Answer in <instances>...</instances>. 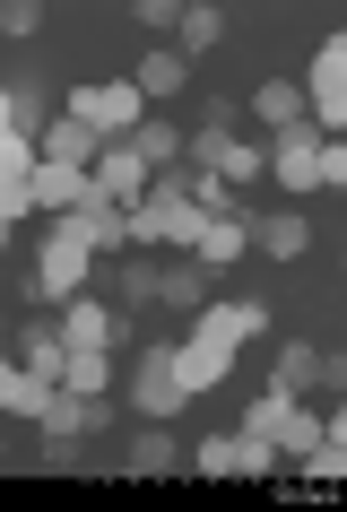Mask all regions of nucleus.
Returning a JSON list of instances; mask_svg holds the SVG:
<instances>
[{
	"mask_svg": "<svg viewBox=\"0 0 347 512\" xmlns=\"http://www.w3.org/2000/svg\"><path fill=\"white\" fill-rule=\"evenodd\" d=\"M252 113H261L269 131H287V122H313V113H304V87H295V79H269L261 96H252Z\"/></svg>",
	"mask_w": 347,
	"mask_h": 512,
	"instance_id": "obj_18",
	"label": "nucleus"
},
{
	"mask_svg": "<svg viewBox=\"0 0 347 512\" xmlns=\"http://www.w3.org/2000/svg\"><path fill=\"white\" fill-rule=\"evenodd\" d=\"M61 356H70V348H61V330H27V339H18V365H27L35 382H61Z\"/></svg>",
	"mask_w": 347,
	"mask_h": 512,
	"instance_id": "obj_23",
	"label": "nucleus"
},
{
	"mask_svg": "<svg viewBox=\"0 0 347 512\" xmlns=\"http://www.w3.org/2000/svg\"><path fill=\"white\" fill-rule=\"evenodd\" d=\"M27 200H35V209H53V217H70V209L87 200V174H79V165H44V157H35Z\"/></svg>",
	"mask_w": 347,
	"mask_h": 512,
	"instance_id": "obj_12",
	"label": "nucleus"
},
{
	"mask_svg": "<svg viewBox=\"0 0 347 512\" xmlns=\"http://www.w3.org/2000/svg\"><path fill=\"white\" fill-rule=\"evenodd\" d=\"M269 382H287L295 400H304V391H330V382H339V356H321L313 339H287V348H278V374Z\"/></svg>",
	"mask_w": 347,
	"mask_h": 512,
	"instance_id": "obj_10",
	"label": "nucleus"
},
{
	"mask_svg": "<svg viewBox=\"0 0 347 512\" xmlns=\"http://www.w3.org/2000/svg\"><path fill=\"white\" fill-rule=\"evenodd\" d=\"M321 434H330V417H313V408H278V426H269V443H278V452H313Z\"/></svg>",
	"mask_w": 347,
	"mask_h": 512,
	"instance_id": "obj_20",
	"label": "nucleus"
},
{
	"mask_svg": "<svg viewBox=\"0 0 347 512\" xmlns=\"http://www.w3.org/2000/svg\"><path fill=\"white\" fill-rule=\"evenodd\" d=\"M191 157H200V174H217L226 191H235V183H261V148H252V139H235L217 113H209V131L191 139Z\"/></svg>",
	"mask_w": 347,
	"mask_h": 512,
	"instance_id": "obj_3",
	"label": "nucleus"
},
{
	"mask_svg": "<svg viewBox=\"0 0 347 512\" xmlns=\"http://www.w3.org/2000/svg\"><path fill=\"white\" fill-rule=\"evenodd\" d=\"M243 243H252V217H243V209H226V217H209V226H200L191 261H200V270H226V261H235Z\"/></svg>",
	"mask_w": 347,
	"mask_h": 512,
	"instance_id": "obj_13",
	"label": "nucleus"
},
{
	"mask_svg": "<svg viewBox=\"0 0 347 512\" xmlns=\"http://www.w3.org/2000/svg\"><path fill=\"white\" fill-rule=\"evenodd\" d=\"M122 339V313L96 296H70V322H61V348H113Z\"/></svg>",
	"mask_w": 347,
	"mask_h": 512,
	"instance_id": "obj_11",
	"label": "nucleus"
},
{
	"mask_svg": "<svg viewBox=\"0 0 347 512\" xmlns=\"http://www.w3.org/2000/svg\"><path fill=\"white\" fill-rule=\"evenodd\" d=\"M35 426H44V443H70V434H87V400H79V391H53Z\"/></svg>",
	"mask_w": 347,
	"mask_h": 512,
	"instance_id": "obj_22",
	"label": "nucleus"
},
{
	"mask_svg": "<svg viewBox=\"0 0 347 512\" xmlns=\"http://www.w3.org/2000/svg\"><path fill=\"white\" fill-rule=\"evenodd\" d=\"M87 183L105 191L113 209H131V200H139L148 183H157V174H148V157H139L131 139H122V148H96V165H87Z\"/></svg>",
	"mask_w": 347,
	"mask_h": 512,
	"instance_id": "obj_8",
	"label": "nucleus"
},
{
	"mask_svg": "<svg viewBox=\"0 0 347 512\" xmlns=\"http://www.w3.org/2000/svg\"><path fill=\"white\" fill-rule=\"evenodd\" d=\"M200 322H209L217 339H235V348H243V339H261V330H269V313H261V304H252V296H235V304H209Z\"/></svg>",
	"mask_w": 347,
	"mask_h": 512,
	"instance_id": "obj_17",
	"label": "nucleus"
},
{
	"mask_svg": "<svg viewBox=\"0 0 347 512\" xmlns=\"http://www.w3.org/2000/svg\"><path fill=\"white\" fill-rule=\"evenodd\" d=\"M191 391L174 382V348H139V374H131V408L148 417V426H165L174 408H183Z\"/></svg>",
	"mask_w": 347,
	"mask_h": 512,
	"instance_id": "obj_5",
	"label": "nucleus"
},
{
	"mask_svg": "<svg viewBox=\"0 0 347 512\" xmlns=\"http://www.w3.org/2000/svg\"><path fill=\"white\" fill-rule=\"evenodd\" d=\"M131 148L148 157V174H157V165H174V157H183L191 139H183V131H165V122H139V139H131Z\"/></svg>",
	"mask_w": 347,
	"mask_h": 512,
	"instance_id": "obj_24",
	"label": "nucleus"
},
{
	"mask_svg": "<svg viewBox=\"0 0 347 512\" xmlns=\"http://www.w3.org/2000/svg\"><path fill=\"white\" fill-rule=\"evenodd\" d=\"M339 122H347V35H330L313 53V131L330 139Z\"/></svg>",
	"mask_w": 347,
	"mask_h": 512,
	"instance_id": "obj_7",
	"label": "nucleus"
},
{
	"mask_svg": "<svg viewBox=\"0 0 347 512\" xmlns=\"http://www.w3.org/2000/svg\"><path fill=\"white\" fill-rule=\"evenodd\" d=\"M53 382H35L27 365H0V417H44Z\"/></svg>",
	"mask_w": 347,
	"mask_h": 512,
	"instance_id": "obj_16",
	"label": "nucleus"
},
{
	"mask_svg": "<svg viewBox=\"0 0 347 512\" xmlns=\"http://www.w3.org/2000/svg\"><path fill=\"white\" fill-rule=\"evenodd\" d=\"M157 296H165V304H200V270H174V278H157Z\"/></svg>",
	"mask_w": 347,
	"mask_h": 512,
	"instance_id": "obj_29",
	"label": "nucleus"
},
{
	"mask_svg": "<svg viewBox=\"0 0 347 512\" xmlns=\"http://www.w3.org/2000/svg\"><path fill=\"white\" fill-rule=\"evenodd\" d=\"M87 270H96V252H87L70 226H53V243L35 252V296H79L87 287Z\"/></svg>",
	"mask_w": 347,
	"mask_h": 512,
	"instance_id": "obj_6",
	"label": "nucleus"
},
{
	"mask_svg": "<svg viewBox=\"0 0 347 512\" xmlns=\"http://www.w3.org/2000/svg\"><path fill=\"white\" fill-rule=\"evenodd\" d=\"M0 131H18V96L9 87H0Z\"/></svg>",
	"mask_w": 347,
	"mask_h": 512,
	"instance_id": "obj_30",
	"label": "nucleus"
},
{
	"mask_svg": "<svg viewBox=\"0 0 347 512\" xmlns=\"http://www.w3.org/2000/svg\"><path fill=\"white\" fill-rule=\"evenodd\" d=\"M252 235H261V252H269V261H295V252L313 243V226H304V217H295V209H278V217H261Z\"/></svg>",
	"mask_w": 347,
	"mask_h": 512,
	"instance_id": "obj_19",
	"label": "nucleus"
},
{
	"mask_svg": "<svg viewBox=\"0 0 347 512\" xmlns=\"http://www.w3.org/2000/svg\"><path fill=\"white\" fill-rule=\"evenodd\" d=\"M191 469H209V478H269L278 469V443L269 434H209L191 452Z\"/></svg>",
	"mask_w": 347,
	"mask_h": 512,
	"instance_id": "obj_2",
	"label": "nucleus"
},
{
	"mask_svg": "<svg viewBox=\"0 0 347 512\" xmlns=\"http://www.w3.org/2000/svg\"><path fill=\"white\" fill-rule=\"evenodd\" d=\"M131 469H139V478H165V469H174V443H165V434L148 426V434L131 443Z\"/></svg>",
	"mask_w": 347,
	"mask_h": 512,
	"instance_id": "obj_26",
	"label": "nucleus"
},
{
	"mask_svg": "<svg viewBox=\"0 0 347 512\" xmlns=\"http://www.w3.org/2000/svg\"><path fill=\"white\" fill-rule=\"evenodd\" d=\"M35 174V139L27 131H0V183H27Z\"/></svg>",
	"mask_w": 347,
	"mask_h": 512,
	"instance_id": "obj_25",
	"label": "nucleus"
},
{
	"mask_svg": "<svg viewBox=\"0 0 347 512\" xmlns=\"http://www.w3.org/2000/svg\"><path fill=\"white\" fill-rule=\"evenodd\" d=\"M226 365H235V339H217L209 322H191V339L174 348V382L200 400V391H217V382H226Z\"/></svg>",
	"mask_w": 347,
	"mask_h": 512,
	"instance_id": "obj_4",
	"label": "nucleus"
},
{
	"mask_svg": "<svg viewBox=\"0 0 347 512\" xmlns=\"http://www.w3.org/2000/svg\"><path fill=\"white\" fill-rule=\"evenodd\" d=\"M35 157H44V165H79V174H87V165H96V131H87V122H70V113H61L53 131L35 139Z\"/></svg>",
	"mask_w": 347,
	"mask_h": 512,
	"instance_id": "obj_14",
	"label": "nucleus"
},
{
	"mask_svg": "<svg viewBox=\"0 0 347 512\" xmlns=\"http://www.w3.org/2000/svg\"><path fill=\"white\" fill-rule=\"evenodd\" d=\"M70 122H87V131H139V87L131 79H87L70 87Z\"/></svg>",
	"mask_w": 347,
	"mask_h": 512,
	"instance_id": "obj_1",
	"label": "nucleus"
},
{
	"mask_svg": "<svg viewBox=\"0 0 347 512\" xmlns=\"http://www.w3.org/2000/svg\"><path fill=\"white\" fill-rule=\"evenodd\" d=\"M105 374H113V348H70V356H61V382H53V391L96 400V391H105Z\"/></svg>",
	"mask_w": 347,
	"mask_h": 512,
	"instance_id": "obj_15",
	"label": "nucleus"
},
{
	"mask_svg": "<svg viewBox=\"0 0 347 512\" xmlns=\"http://www.w3.org/2000/svg\"><path fill=\"white\" fill-rule=\"evenodd\" d=\"M61 226H70V235H79L87 252H131V226H122V209H113V200H105L96 183H87V200H79L70 217H61Z\"/></svg>",
	"mask_w": 347,
	"mask_h": 512,
	"instance_id": "obj_9",
	"label": "nucleus"
},
{
	"mask_svg": "<svg viewBox=\"0 0 347 512\" xmlns=\"http://www.w3.org/2000/svg\"><path fill=\"white\" fill-rule=\"evenodd\" d=\"M183 79H191L183 53H139V79H131V87H139V96H174Z\"/></svg>",
	"mask_w": 347,
	"mask_h": 512,
	"instance_id": "obj_21",
	"label": "nucleus"
},
{
	"mask_svg": "<svg viewBox=\"0 0 347 512\" xmlns=\"http://www.w3.org/2000/svg\"><path fill=\"white\" fill-rule=\"evenodd\" d=\"M174 27H183V44H217L226 35V9H174Z\"/></svg>",
	"mask_w": 347,
	"mask_h": 512,
	"instance_id": "obj_27",
	"label": "nucleus"
},
{
	"mask_svg": "<svg viewBox=\"0 0 347 512\" xmlns=\"http://www.w3.org/2000/svg\"><path fill=\"white\" fill-rule=\"evenodd\" d=\"M44 27V9H35V0H9V9H0V35H35Z\"/></svg>",
	"mask_w": 347,
	"mask_h": 512,
	"instance_id": "obj_28",
	"label": "nucleus"
}]
</instances>
